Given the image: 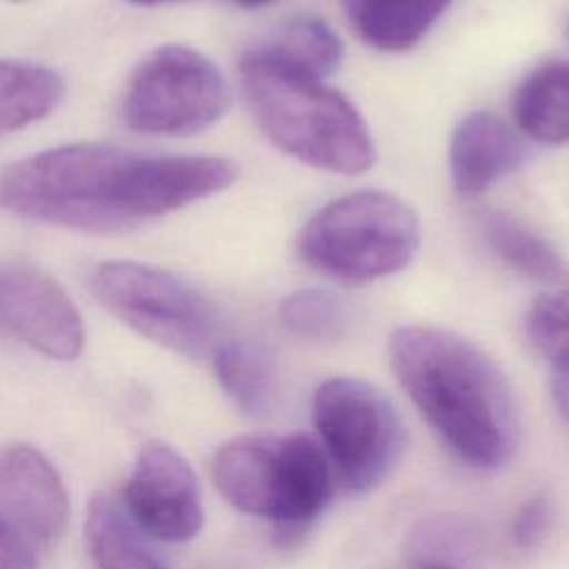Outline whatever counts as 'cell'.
I'll use <instances>...</instances> for the list:
<instances>
[{
  "mask_svg": "<svg viewBox=\"0 0 569 569\" xmlns=\"http://www.w3.org/2000/svg\"><path fill=\"white\" fill-rule=\"evenodd\" d=\"M525 162L520 136L491 111H471L451 131L449 176L458 196L476 198Z\"/></svg>",
  "mask_w": 569,
  "mask_h": 569,
  "instance_id": "13",
  "label": "cell"
},
{
  "mask_svg": "<svg viewBox=\"0 0 569 569\" xmlns=\"http://www.w3.org/2000/svg\"><path fill=\"white\" fill-rule=\"evenodd\" d=\"M64 96L62 78L42 64L0 60V136L51 113Z\"/></svg>",
  "mask_w": 569,
  "mask_h": 569,
  "instance_id": "19",
  "label": "cell"
},
{
  "mask_svg": "<svg viewBox=\"0 0 569 569\" xmlns=\"http://www.w3.org/2000/svg\"><path fill=\"white\" fill-rule=\"evenodd\" d=\"M236 176V164L220 156L133 153L124 173L122 209L136 224L220 193Z\"/></svg>",
  "mask_w": 569,
  "mask_h": 569,
  "instance_id": "12",
  "label": "cell"
},
{
  "mask_svg": "<svg viewBox=\"0 0 569 569\" xmlns=\"http://www.w3.org/2000/svg\"><path fill=\"white\" fill-rule=\"evenodd\" d=\"M478 227L489 251L518 276L547 287L569 280V267L558 249L511 213L489 209L478 218Z\"/></svg>",
  "mask_w": 569,
  "mask_h": 569,
  "instance_id": "17",
  "label": "cell"
},
{
  "mask_svg": "<svg viewBox=\"0 0 569 569\" xmlns=\"http://www.w3.org/2000/svg\"><path fill=\"white\" fill-rule=\"evenodd\" d=\"M100 305L142 338L187 356H211L220 316L216 305L184 278L164 269L113 260L91 280Z\"/></svg>",
  "mask_w": 569,
  "mask_h": 569,
  "instance_id": "6",
  "label": "cell"
},
{
  "mask_svg": "<svg viewBox=\"0 0 569 569\" xmlns=\"http://www.w3.org/2000/svg\"><path fill=\"white\" fill-rule=\"evenodd\" d=\"M551 525V500L545 493H536L525 500L511 522V538L518 549H533L545 538Z\"/></svg>",
  "mask_w": 569,
  "mask_h": 569,
  "instance_id": "23",
  "label": "cell"
},
{
  "mask_svg": "<svg viewBox=\"0 0 569 569\" xmlns=\"http://www.w3.org/2000/svg\"><path fill=\"white\" fill-rule=\"evenodd\" d=\"M0 513L31 547H49L64 533L69 491L38 447H0Z\"/></svg>",
  "mask_w": 569,
  "mask_h": 569,
  "instance_id": "11",
  "label": "cell"
},
{
  "mask_svg": "<svg viewBox=\"0 0 569 569\" xmlns=\"http://www.w3.org/2000/svg\"><path fill=\"white\" fill-rule=\"evenodd\" d=\"M120 502L133 525L156 542H187L204 525L196 471L180 451L160 440L138 449Z\"/></svg>",
  "mask_w": 569,
  "mask_h": 569,
  "instance_id": "9",
  "label": "cell"
},
{
  "mask_svg": "<svg viewBox=\"0 0 569 569\" xmlns=\"http://www.w3.org/2000/svg\"><path fill=\"white\" fill-rule=\"evenodd\" d=\"M311 420L347 489L371 491L398 465L402 425L376 385L351 376L325 380L313 393Z\"/></svg>",
  "mask_w": 569,
  "mask_h": 569,
  "instance_id": "7",
  "label": "cell"
},
{
  "mask_svg": "<svg viewBox=\"0 0 569 569\" xmlns=\"http://www.w3.org/2000/svg\"><path fill=\"white\" fill-rule=\"evenodd\" d=\"M13 2H22V0H13Z\"/></svg>",
  "mask_w": 569,
  "mask_h": 569,
  "instance_id": "29",
  "label": "cell"
},
{
  "mask_svg": "<svg viewBox=\"0 0 569 569\" xmlns=\"http://www.w3.org/2000/svg\"><path fill=\"white\" fill-rule=\"evenodd\" d=\"M551 398L558 416L569 425V367L553 369L551 373Z\"/></svg>",
  "mask_w": 569,
  "mask_h": 569,
  "instance_id": "25",
  "label": "cell"
},
{
  "mask_svg": "<svg viewBox=\"0 0 569 569\" xmlns=\"http://www.w3.org/2000/svg\"><path fill=\"white\" fill-rule=\"evenodd\" d=\"M131 4H144V7H153V4H167V2H180V0H127Z\"/></svg>",
  "mask_w": 569,
  "mask_h": 569,
  "instance_id": "28",
  "label": "cell"
},
{
  "mask_svg": "<svg viewBox=\"0 0 569 569\" xmlns=\"http://www.w3.org/2000/svg\"><path fill=\"white\" fill-rule=\"evenodd\" d=\"M420 244L416 211L387 191H353L327 202L300 229L298 258L349 287L402 271Z\"/></svg>",
  "mask_w": 569,
  "mask_h": 569,
  "instance_id": "5",
  "label": "cell"
},
{
  "mask_svg": "<svg viewBox=\"0 0 569 569\" xmlns=\"http://www.w3.org/2000/svg\"><path fill=\"white\" fill-rule=\"evenodd\" d=\"M278 316L291 333L313 342L338 340L351 325L347 302L325 289L291 291L280 300Z\"/></svg>",
  "mask_w": 569,
  "mask_h": 569,
  "instance_id": "21",
  "label": "cell"
},
{
  "mask_svg": "<svg viewBox=\"0 0 569 569\" xmlns=\"http://www.w3.org/2000/svg\"><path fill=\"white\" fill-rule=\"evenodd\" d=\"M240 84L256 124L282 153L338 176L365 173L376 162L362 113L325 80L284 64L260 44L240 58Z\"/></svg>",
  "mask_w": 569,
  "mask_h": 569,
  "instance_id": "2",
  "label": "cell"
},
{
  "mask_svg": "<svg viewBox=\"0 0 569 569\" xmlns=\"http://www.w3.org/2000/svg\"><path fill=\"white\" fill-rule=\"evenodd\" d=\"M0 325L53 360H76L84 349V322L49 273L31 264L0 267Z\"/></svg>",
  "mask_w": 569,
  "mask_h": 569,
  "instance_id": "10",
  "label": "cell"
},
{
  "mask_svg": "<svg viewBox=\"0 0 569 569\" xmlns=\"http://www.w3.org/2000/svg\"><path fill=\"white\" fill-rule=\"evenodd\" d=\"M211 473L231 507L276 522L289 540L320 516L331 496V462L307 433L236 436L218 447Z\"/></svg>",
  "mask_w": 569,
  "mask_h": 569,
  "instance_id": "3",
  "label": "cell"
},
{
  "mask_svg": "<svg viewBox=\"0 0 569 569\" xmlns=\"http://www.w3.org/2000/svg\"><path fill=\"white\" fill-rule=\"evenodd\" d=\"M133 153L107 144H64L29 156L0 176V207L47 224L116 231L131 224L122 182Z\"/></svg>",
  "mask_w": 569,
  "mask_h": 569,
  "instance_id": "4",
  "label": "cell"
},
{
  "mask_svg": "<svg viewBox=\"0 0 569 569\" xmlns=\"http://www.w3.org/2000/svg\"><path fill=\"white\" fill-rule=\"evenodd\" d=\"M518 129L540 144L569 142V60H547L531 69L513 93Z\"/></svg>",
  "mask_w": 569,
  "mask_h": 569,
  "instance_id": "16",
  "label": "cell"
},
{
  "mask_svg": "<svg viewBox=\"0 0 569 569\" xmlns=\"http://www.w3.org/2000/svg\"><path fill=\"white\" fill-rule=\"evenodd\" d=\"M353 33L371 49L400 53L416 47L453 0H338Z\"/></svg>",
  "mask_w": 569,
  "mask_h": 569,
  "instance_id": "14",
  "label": "cell"
},
{
  "mask_svg": "<svg viewBox=\"0 0 569 569\" xmlns=\"http://www.w3.org/2000/svg\"><path fill=\"white\" fill-rule=\"evenodd\" d=\"M525 336L553 369L569 367V280L533 300L525 316Z\"/></svg>",
  "mask_w": 569,
  "mask_h": 569,
  "instance_id": "22",
  "label": "cell"
},
{
  "mask_svg": "<svg viewBox=\"0 0 569 569\" xmlns=\"http://www.w3.org/2000/svg\"><path fill=\"white\" fill-rule=\"evenodd\" d=\"M262 47L284 64L320 80L331 76L345 56V47L338 33L316 16H300L289 20L282 31Z\"/></svg>",
  "mask_w": 569,
  "mask_h": 569,
  "instance_id": "20",
  "label": "cell"
},
{
  "mask_svg": "<svg viewBox=\"0 0 569 569\" xmlns=\"http://www.w3.org/2000/svg\"><path fill=\"white\" fill-rule=\"evenodd\" d=\"M231 2L242 7V9H262V7H269V4H273L278 0H231Z\"/></svg>",
  "mask_w": 569,
  "mask_h": 569,
  "instance_id": "26",
  "label": "cell"
},
{
  "mask_svg": "<svg viewBox=\"0 0 569 569\" xmlns=\"http://www.w3.org/2000/svg\"><path fill=\"white\" fill-rule=\"evenodd\" d=\"M0 569H36L33 547L0 513Z\"/></svg>",
  "mask_w": 569,
  "mask_h": 569,
  "instance_id": "24",
  "label": "cell"
},
{
  "mask_svg": "<svg viewBox=\"0 0 569 569\" xmlns=\"http://www.w3.org/2000/svg\"><path fill=\"white\" fill-rule=\"evenodd\" d=\"M127 516L120 498L93 493L84 513V545L93 569H167Z\"/></svg>",
  "mask_w": 569,
  "mask_h": 569,
  "instance_id": "15",
  "label": "cell"
},
{
  "mask_svg": "<svg viewBox=\"0 0 569 569\" xmlns=\"http://www.w3.org/2000/svg\"><path fill=\"white\" fill-rule=\"evenodd\" d=\"M229 87L204 53L164 44L144 56L122 96L124 124L147 136H193L222 118Z\"/></svg>",
  "mask_w": 569,
  "mask_h": 569,
  "instance_id": "8",
  "label": "cell"
},
{
  "mask_svg": "<svg viewBox=\"0 0 569 569\" xmlns=\"http://www.w3.org/2000/svg\"><path fill=\"white\" fill-rule=\"evenodd\" d=\"M413 569H456V567L449 565V562H436V560H431V562H420V565L413 567Z\"/></svg>",
  "mask_w": 569,
  "mask_h": 569,
  "instance_id": "27",
  "label": "cell"
},
{
  "mask_svg": "<svg viewBox=\"0 0 569 569\" xmlns=\"http://www.w3.org/2000/svg\"><path fill=\"white\" fill-rule=\"evenodd\" d=\"M396 380L445 447L467 467H505L520 442V411L502 369L465 336L405 325L389 336Z\"/></svg>",
  "mask_w": 569,
  "mask_h": 569,
  "instance_id": "1",
  "label": "cell"
},
{
  "mask_svg": "<svg viewBox=\"0 0 569 569\" xmlns=\"http://www.w3.org/2000/svg\"><path fill=\"white\" fill-rule=\"evenodd\" d=\"M216 378L229 400L251 418L267 416L276 398V365L256 340H224L211 351Z\"/></svg>",
  "mask_w": 569,
  "mask_h": 569,
  "instance_id": "18",
  "label": "cell"
}]
</instances>
